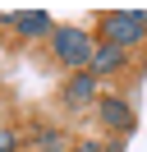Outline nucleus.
I'll list each match as a JSON object with an SVG mask.
<instances>
[{
  "mask_svg": "<svg viewBox=\"0 0 147 152\" xmlns=\"http://www.w3.org/2000/svg\"><path fill=\"white\" fill-rule=\"evenodd\" d=\"M143 37H147V10H110V14H101V42L129 51Z\"/></svg>",
  "mask_w": 147,
  "mask_h": 152,
  "instance_id": "obj_1",
  "label": "nucleus"
},
{
  "mask_svg": "<svg viewBox=\"0 0 147 152\" xmlns=\"http://www.w3.org/2000/svg\"><path fill=\"white\" fill-rule=\"evenodd\" d=\"M92 46H97V42H92L87 28H55V32H51V56L60 60L69 74H83V69H87Z\"/></svg>",
  "mask_w": 147,
  "mask_h": 152,
  "instance_id": "obj_2",
  "label": "nucleus"
},
{
  "mask_svg": "<svg viewBox=\"0 0 147 152\" xmlns=\"http://www.w3.org/2000/svg\"><path fill=\"white\" fill-rule=\"evenodd\" d=\"M0 23L5 28H14L23 42H32V37H46V32H55V23H51V14L46 10H23V14H0Z\"/></svg>",
  "mask_w": 147,
  "mask_h": 152,
  "instance_id": "obj_3",
  "label": "nucleus"
},
{
  "mask_svg": "<svg viewBox=\"0 0 147 152\" xmlns=\"http://www.w3.org/2000/svg\"><path fill=\"white\" fill-rule=\"evenodd\" d=\"M60 102L69 106V111H83V106H92L97 102V78L83 69V74H69L64 78V88H60Z\"/></svg>",
  "mask_w": 147,
  "mask_h": 152,
  "instance_id": "obj_4",
  "label": "nucleus"
},
{
  "mask_svg": "<svg viewBox=\"0 0 147 152\" xmlns=\"http://www.w3.org/2000/svg\"><path fill=\"white\" fill-rule=\"evenodd\" d=\"M97 115H101V124H110L115 134H129V129H133V106H129L124 97H115V92L97 97Z\"/></svg>",
  "mask_w": 147,
  "mask_h": 152,
  "instance_id": "obj_5",
  "label": "nucleus"
},
{
  "mask_svg": "<svg viewBox=\"0 0 147 152\" xmlns=\"http://www.w3.org/2000/svg\"><path fill=\"white\" fill-rule=\"evenodd\" d=\"M124 65H129V51L110 46V42H97V46H92V60H87V74H92V78H101V74H119Z\"/></svg>",
  "mask_w": 147,
  "mask_h": 152,
  "instance_id": "obj_6",
  "label": "nucleus"
},
{
  "mask_svg": "<svg viewBox=\"0 0 147 152\" xmlns=\"http://www.w3.org/2000/svg\"><path fill=\"white\" fill-rule=\"evenodd\" d=\"M41 148H46V152H55V148H60V134L46 129V134H41Z\"/></svg>",
  "mask_w": 147,
  "mask_h": 152,
  "instance_id": "obj_7",
  "label": "nucleus"
},
{
  "mask_svg": "<svg viewBox=\"0 0 147 152\" xmlns=\"http://www.w3.org/2000/svg\"><path fill=\"white\" fill-rule=\"evenodd\" d=\"M14 143H18L14 129H0V152H14Z\"/></svg>",
  "mask_w": 147,
  "mask_h": 152,
  "instance_id": "obj_8",
  "label": "nucleus"
},
{
  "mask_svg": "<svg viewBox=\"0 0 147 152\" xmlns=\"http://www.w3.org/2000/svg\"><path fill=\"white\" fill-rule=\"evenodd\" d=\"M69 152H106V148H101V143H87V138H83V143H74Z\"/></svg>",
  "mask_w": 147,
  "mask_h": 152,
  "instance_id": "obj_9",
  "label": "nucleus"
}]
</instances>
